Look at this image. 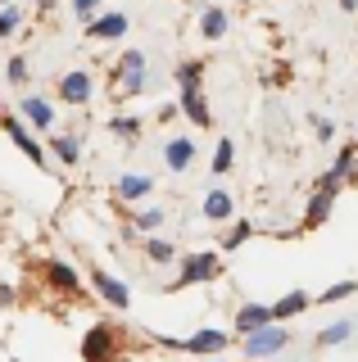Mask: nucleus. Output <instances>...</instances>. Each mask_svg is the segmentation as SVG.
<instances>
[{"instance_id":"nucleus-1","label":"nucleus","mask_w":358,"mask_h":362,"mask_svg":"<svg viewBox=\"0 0 358 362\" xmlns=\"http://www.w3.org/2000/svg\"><path fill=\"white\" fill-rule=\"evenodd\" d=\"M241 339H245V358H263V354H282V349L290 344V331L267 322V326H259V331H250Z\"/></svg>"},{"instance_id":"nucleus-2","label":"nucleus","mask_w":358,"mask_h":362,"mask_svg":"<svg viewBox=\"0 0 358 362\" xmlns=\"http://www.w3.org/2000/svg\"><path fill=\"white\" fill-rule=\"evenodd\" d=\"M222 272V263H218V254H209V249H200V254H191L182 263V276H177V286L173 290H182V286H204V281H214Z\"/></svg>"},{"instance_id":"nucleus-3","label":"nucleus","mask_w":358,"mask_h":362,"mask_svg":"<svg viewBox=\"0 0 358 362\" xmlns=\"http://www.w3.org/2000/svg\"><path fill=\"white\" fill-rule=\"evenodd\" d=\"M114 82H118V95H137L145 86V54L141 50H127L114 68Z\"/></svg>"},{"instance_id":"nucleus-4","label":"nucleus","mask_w":358,"mask_h":362,"mask_svg":"<svg viewBox=\"0 0 358 362\" xmlns=\"http://www.w3.org/2000/svg\"><path fill=\"white\" fill-rule=\"evenodd\" d=\"M91 73H82V68H73V73H64L59 77V100L64 105H86L91 100Z\"/></svg>"},{"instance_id":"nucleus-5","label":"nucleus","mask_w":358,"mask_h":362,"mask_svg":"<svg viewBox=\"0 0 358 362\" xmlns=\"http://www.w3.org/2000/svg\"><path fill=\"white\" fill-rule=\"evenodd\" d=\"M168 349H186V354H222L227 349V335L222 331H195L191 339H163Z\"/></svg>"},{"instance_id":"nucleus-6","label":"nucleus","mask_w":358,"mask_h":362,"mask_svg":"<svg viewBox=\"0 0 358 362\" xmlns=\"http://www.w3.org/2000/svg\"><path fill=\"white\" fill-rule=\"evenodd\" d=\"M114 354H118V335L109 331L105 322L91 326V331H86V339H82V358H114Z\"/></svg>"},{"instance_id":"nucleus-7","label":"nucleus","mask_w":358,"mask_h":362,"mask_svg":"<svg viewBox=\"0 0 358 362\" xmlns=\"http://www.w3.org/2000/svg\"><path fill=\"white\" fill-rule=\"evenodd\" d=\"M0 122H5V132H9V141H14V145H18V150H23V154L32 158V163H46V150H41V145H37V141H32V132L23 127V122H18V118H9V113H5V118H0Z\"/></svg>"},{"instance_id":"nucleus-8","label":"nucleus","mask_w":358,"mask_h":362,"mask_svg":"<svg viewBox=\"0 0 358 362\" xmlns=\"http://www.w3.org/2000/svg\"><path fill=\"white\" fill-rule=\"evenodd\" d=\"M127 32V14H100L86 23V37H96V41H114Z\"/></svg>"},{"instance_id":"nucleus-9","label":"nucleus","mask_w":358,"mask_h":362,"mask_svg":"<svg viewBox=\"0 0 358 362\" xmlns=\"http://www.w3.org/2000/svg\"><path fill=\"white\" fill-rule=\"evenodd\" d=\"M91 286H96L100 294H105V303H114V308H127V303H132L127 286H122L118 276H109V272H96V276H91Z\"/></svg>"},{"instance_id":"nucleus-10","label":"nucleus","mask_w":358,"mask_h":362,"mask_svg":"<svg viewBox=\"0 0 358 362\" xmlns=\"http://www.w3.org/2000/svg\"><path fill=\"white\" fill-rule=\"evenodd\" d=\"M163 158L173 173H186V168L195 163V141H182V136H173V141L163 145Z\"/></svg>"},{"instance_id":"nucleus-11","label":"nucleus","mask_w":358,"mask_h":362,"mask_svg":"<svg viewBox=\"0 0 358 362\" xmlns=\"http://www.w3.org/2000/svg\"><path fill=\"white\" fill-rule=\"evenodd\" d=\"M267 322H277V317H272V308H267V303H245V308L236 313V331H241V335L259 331V326H267Z\"/></svg>"},{"instance_id":"nucleus-12","label":"nucleus","mask_w":358,"mask_h":362,"mask_svg":"<svg viewBox=\"0 0 358 362\" xmlns=\"http://www.w3.org/2000/svg\"><path fill=\"white\" fill-rule=\"evenodd\" d=\"M182 109H186V118L195 122V127H209V105H204V90L200 86H182Z\"/></svg>"},{"instance_id":"nucleus-13","label":"nucleus","mask_w":358,"mask_h":362,"mask_svg":"<svg viewBox=\"0 0 358 362\" xmlns=\"http://www.w3.org/2000/svg\"><path fill=\"white\" fill-rule=\"evenodd\" d=\"M331 204H335L331 190H318V195L308 199V209H304V231H313V226H322V222L331 218Z\"/></svg>"},{"instance_id":"nucleus-14","label":"nucleus","mask_w":358,"mask_h":362,"mask_svg":"<svg viewBox=\"0 0 358 362\" xmlns=\"http://www.w3.org/2000/svg\"><path fill=\"white\" fill-rule=\"evenodd\" d=\"M231 213H236V204H231L227 190H209V195H204V218L209 222H227Z\"/></svg>"},{"instance_id":"nucleus-15","label":"nucleus","mask_w":358,"mask_h":362,"mask_svg":"<svg viewBox=\"0 0 358 362\" xmlns=\"http://www.w3.org/2000/svg\"><path fill=\"white\" fill-rule=\"evenodd\" d=\"M308 303H313V299H308V294H304V290H290V294H286V299H277V303H272V317H277V322H286V317H295V313H304V308H308Z\"/></svg>"},{"instance_id":"nucleus-16","label":"nucleus","mask_w":358,"mask_h":362,"mask_svg":"<svg viewBox=\"0 0 358 362\" xmlns=\"http://www.w3.org/2000/svg\"><path fill=\"white\" fill-rule=\"evenodd\" d=\"M200 32H204L209 41H218V37H227V14H222V9L214 5V9H204V14H200Z\"/></svg>"},{"instance_id":"nucleus-17","label":"nucleus","mask_w":358,"mask_h":362,"mask_svg":"<svg viewBox=\"0 0 358 362\" xmlns=\"http://www.w3.org/2000/svg\"><path fill=\"white\" fill-rule=\"evenodd\" d=\"M46 281H50V286L54 290H82V286H77V272L73 267H64V263H46Z\"/></svg>"},{"instance_id":"nucleus-18","label":"nucleus","mask_w":358,"mask_h":362,"mask_svg":"<svg viewBox=\"0 0 358 362\" xmlns=\"http://www.w3.org/2000/svg\"><path fill=\"white\" fill-rule=\"evenodd\" d=\"M150 186H154L150 177L132 173V177H122V181H118V199H141V195H150Z\"/></svg>"},{"instance_id":"nucleus-19","label":"nucleus","mask_w":358,"mask_h":362,"mask_svg":"<svg viewBox=\"0 0 358 362\" xmlns=\"http://www.w3.org/2000/svg\"><path fill=\"white\" fill-rule=\"evenodd\" d=\"M23 113H28V122H37V127H50L54 122V109L46 105V100H37V95L23 100Z\"/></svg>"},{"instance_id":"nucleus-20","label":"nucleus","mask_w":358,"mask_h":362,"mask_svg":"<svg viewBox=\"0 0 358 362\" xmlns=\"http://www.w3.org/2000/svg\"><path fill=\"white\" fill-rule=\"evenodd\" d=\"M50 150H54V158H59V163H77V154H82V150H77V136H54V141H50Z\"/></svg>"},{"instance_id":"nucleus-21","label":"nucleus","mask_w":358,"mask_h":362,"mask_svg":"<svg viewBox=\"0 0 358 362\" xmlns=\"http://www.w3.org/2000/svg\"><path fill=\"white\" fill-rule=\"evenodd\" d=\"M354 335V322H335V326H327V331L318 335V349H331V344H345V339Z\"/></svg>"},{"instance_id":"nucleus-22","label":"nucleus","mask_w":358,"mask_h":362,"mask_svg":"<svg viewBox=\"0 0 358 362\" xmlns=\"http://www.w3.org/2000/svg\"><path fill=\"white\" fill-rule=\"evenodd\" d=\"M354 290H358V281H335L331 290H322V294H318V303H340V299H350Z\"/></svg>"},{"instance_id":"nucleus-23","label":"nucleus","mask_w":358,"mask_h":362,"mask_svg":"<svg viewBox=\"0 0 358 362\" xmlns=\"http://www.w3.org/2000/svg\"><path fill=\"white\" fill-rule=\"evenodd\" d=\"M231 158H236V145L231 141H218V154H214V173H231Z\"/></svg>"},{"instance_id":"nucleus-24","label":"nucleus","mask_w":358,"mask_h":362,"mask_svg":"<svg viewBox=\"0 0 358 362\" xmlns=\"http://www.w3.org/2000/svg\"><path fill=\"white\" fill-rule=\"evenodd\" d=\"M145 254H150V263H173L177 245H168V240H150V245H145Z\"/></svg>"},{"instance_id":"nucleus-25","label":"nucleus","mask_w":358,"mask_h":362,"mask_svg":"<svg viewBox=\"0 0 358 362\" xmlns=\"http://www.w3.org/2000/svg\"><path fill=\"white\" fill-rule=\"evenodd\" d=\"M250 235H254V226H250V222H236V226L227 231V240H222V249H236V245L250 240Z\"/></svg>"},{"instance_id":"nucleus-26","label":"nucleus","mask_w":358,"mask_h":362,"mask_svg":"<svg viewBox=\"0 0 358 362\" xmlns=\"http://www.w3.org/2000/svg\"><path fill=\"white\" fill-rule=\"evenodd\" d=\"M109 132H114V136H141V118H114Z\"/></svg>"},{"instance_id":"nucleus-27","label":"nucleus","mask_w":358,"mask_h":362,"mask_svg":"<svg viewBox=\"0 0 358 362\" xmlns=\"http://www.w3.org/2000/svg\"><path fill=\"white\" fill-rule=\"evenodd\" d=\"M5 77H9V82H14V86H23V82H28V59H9Z\"/></svg>"},{"instance_id":"nucleus-28","label":"nucleus","mask_w":358,"mask_h":362,"mask_svg":"<svg viewBox=\"0 0 358 362\" xmlns=\"http://www.w3.org/2000/svg\"><path fill=\"white\" fill-rule=\"evenodd\" d=\"M200 68H204V64H182V68H177V82H182V86H200Z\"/></svg>"},{"instance_id":"nucleus-29","label":"nucleus","mask_w":358,"mask_h":362,"mask_svg":"<svg viewBox=\"0 0 358 362\" xmlns=\"http://www.w3.org/2000/svg\"><path fill=\"white\" fill-rule=\"evenodd\" d=\"M14 28H18V9H14V5H9V9H0V41H5Z\"/></svg>"},{"instance_id":"nucleus-30","label":"nucleus","mask_w":358,"mask_h":362,"mask_svg":"<svg viewBox=\"0 0 358 362\" xmlns=\"http://www.w3.org/2000/svg\"><path fill=\"white\" fill-rule=\"evenodd\" d=\"M159 222H163V209H145L141 218H137V226H141V231H154Z\"/></svg>"},{"instance_id":"nucleus-31","label":"nucleus","mask_w":358,"mask_h":362,"mask_svg":"<svg viewBox=\"0 0 358 362\" xmlns=\"http://www.w3.org/2000/svg\"><path fill=\"white\" fill-rule=\"evenodd\" d=\"M73 9H77V18H86V23L96 18V0H73Z\"/></svg>"},{"instance_id":"nucleus-32","label":"nucleus","mask_w":358,"mask_h":362,"mask_svg":"<svg viewBox=\"0 0 358 362\" xmlns=\"http://www.w3.org/2000/svg\"><path fill=\"white\" fill-rule=\"evenodd\" d=\"M313 127H318V141H331V122L327 118H313Z\"/></svg>"},{"instance_id":"nucleus-33","label":"nucleus","mask_w":358,"mask_h":362,"mask_svg":"<svg viewBox=\"0 0 358 362\" xmlns=\"http://www.w3.org/2000/svg\"><path fill=\"white\" fill-rule=\"evenodd\" d=\"M5 303H14V290H9V286H0V308H5Z\"/></svg>"},{"instance_id":"nucleus-34","label":"nucleus","mask_w":358,"mask_h":362,"mask_svg":"<svg viewBox=\"0 0 358 362\" xmlns=\"http://www.w3.org/2000/svg\"><path fill=\"white\" fill-rule=\"evenodd\" d=\"M340 9H345V14H354V9H358V0H340Z\"/></svg>"},{"instance_id":"nucleus-35","label":"nucleus","mask_w":358,"mask_h":362,"mask_svg":"<svg viewBox=\"0 0 358 362\" xmlns=\"http://www.w3.org/2000/svg\"><path fill=\"white\" fill-rule=\"evenodd\" d=\"M0 5H9V0H0Z\"/></svg>"}]
</instances>
